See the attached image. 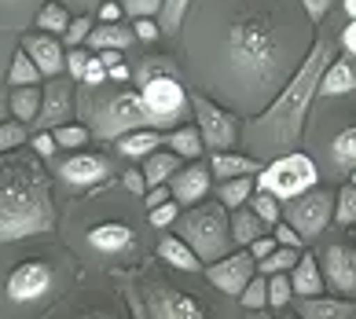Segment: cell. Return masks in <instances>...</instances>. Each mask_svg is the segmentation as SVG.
Returning <instances> with one entry per match:
<instances>
[{"mask_svg": "<svg viewBox=\"0 0 356 319\" xmlns=\"http://www.w3.org/2000/svg\"><path fill=\"white\" fill-rule=\"evenodd\" d=\"M301 8V4H298ZM272 0V4H243L224 33V59L232 81L246 111H257L275 88L305 59L309 44V15Z\"/></svg>", "mask_w": 356, "mask_h": 319, "instance_id": "1", "label": "cell"}, {"mask_svg": "<svg viewBox=\"0 0 356 319\" xmlns=\"http://www.w3.org/2000/svg\"><path fill=\"white\" fill-rule=\"evenodd\" d=\"M334 51L338 48L331 44V37L312 41L305 59L298 63V70L286 77V85L280 92H275L268 111H261L254 122L243 129V140L250 143V154H257L261 162H268V158H280L286 151L301 147L309 106L316 99V92H320V77H323L327 66H331Z\"/></svg>", "mask_w": 356, "mask_h": 319, "instance_id": "2", "label": "cell"}, {"mask_svg": "<svg viewBox=\"0 0 356 319\" xmlns=\"http://www.w3.org/2000/svg\"><path fill=\"white\" fill-rule=\"evenodd\" d=\"M51 228H56V202L41 154H0V243L44 235Z\"/></svg>", "mask_w": 356, "mask_h": 319, "instance_id": "3", "label": "cell"}, {"mask_svg": "<svg viewBox=\"0 0 356 319\" xmlns=\"http://www.w3.org/2000/svg\"><path fill=\"white\" fill-rule=\"evenodd\" d=\"M133 81L140 85V96L154 117V129H173L180 125L184 111H191V92L177 81V66L165 56L143 59Z\"/></svg>", "mask_w": 356, "mask_h": 319, "instance_id": "4", "label": "cell"}, {"mask_svg": "<svg viewBox=\"0 0 356 319\" xmlns=\"http://www.w3.org/2000/svg\"><path fill=\"white\" fill-rule=\"evenodd\" d=\"M177 235H184L191 243V250L202 257V264L224 257L232 243V209H224L217 198L213 202H195V206H184V213L177 217Z\"/></svg>", "mask_w": 356, "mask_h": 319, "instance_id": "5", "label": "cell"}, {"mask_svg": "<svg viewBox=\"0 0 356 319\" xmlns=\"http://www.w3.org/2000/svg\"><path fill=\"white\" fill-rule=\"evenodd\" d=\"M88 122H92L96 140H122L125 132H133V129L154 125V117H151V111H147V103H143L140 88L133 92L129 85H122L118 92H111V96L92 99Z\"/></svg>", "mask_w": 356, "mask_h": 319, "instance_id": "6", "label": "cell"}, {"mask_svg": "<svg viewBox=\"0 0 356 319\" xmlns=\"http://www.w3.org/2000/svg\"><path fill=\"white\" fill-rule=\"evenodd\" d=\"M316 183H320V165L301 151H286L280 158H268L257 172V188L272 191L280 202H290V198H298L301 191L316 188Z\"/></svg>", "mask_w": 356, "mask_h": 319, "instance_id": "7", "label": "cell"}, {"mask_svg": "<svg viewBox=\"0 0 356 319\" xmlns=\"http://www.w3.org/2000/svg\"><path fill=\"white\" fill-rule=\"evenodd\" d=\"M283 220L294 224L305 243L320 238L327 228H331V220H334V191L320 188V183L309 188V191H301L298 198L283 202Z\"/></svg>", "mask_w": 356, "mask_h": 319, "instance_id": "8", "label": "cell"}, {"mask_svg": "<svg viewBox=\"0 0 356 319\" xmlns=\"http://www.w3.org/2000/svg\"><path fill=\"white\" fill-rule=\"evenodd\" d=\"M191 111H195V125H199L206 151H232L235 143L243 140V125L232 111L217 106L206 96H191Z\"/></svg>", "mask_w": 356, "mask_h": 319, "instance_id": "9", "label": "cell"}, {"mask_svg": "<svg viewBox=\"0 0 356 319\" xmlns=\"http://www.w3.org/2000/svg\"><path fill=\"white\" fill-rule=\"evenodd\" d=\"M254 275H257V257L250 254L246 246H239V254H232V250H228L224 257L206 264V279L220 290V294H228V297H239L243 286Z\"/></svg>", "mask_w": 356, "mask_h": 319, "instance_id": "10", "label": "cell"}, {"mask_svg": "<svg viewBox=\"0 0 356 319\" xmlns=\"http://www.w3.org/2000/svg\"><path fill=\"white\" fill-rule=\"evenodd\" d=\"M320 268L334 294L356 297V243H341V238L327 243L320 250Z\"/></svg>", "mask_w": 356, "mask_h": 319, "instance_id": "11", "label": "cell"}, {"mask_svg": "<svg viewBox=\"0 0 356 319\" xmlns=\"http://www.w3.org/2000/svg\"><path fill=\"white\" fill-rule=\"evenodd\" d=\"M51 283H56V275H51L48 261H22L8 275V297L15 304H33L48 294Z\"/></svg>", "mask_w": 356, "mask_h": 319, "instance_id": "12", "label": "cell"}, {"mask_svg": "<svg viewBox=\"0 0 356 319\" xmlns=\"http://www.w3.org/2000/svg\"><path fill=\"white\" fill-rule=\"evenodd\" d=\"M143 309H147V316L154 319H202V304L180 294V290L173 286H162V279H154V286H147V294H143Z\"/></svg>", "mask_w": 356, "mask_h": 319, "instance_id": "13", "label": "cell"}, {"mask_svg": "<svg viewBox=\"0 0 356 319\" xmlns=\"http://www.w3.org/2000/svg\"><path fill=\"white\" fill-rule=\"evenodd\" d=\"M74 77H51L44 85V99H41V114H37V129H56L63 122H70L74 114Z\"/></svg>", "mask_w": 356, "mask_h": 319, "instance_id": "14", "label": "cell"}, {"mask_svg": "<svg viewBox=\"0 0 356 319\" xmlns=\"http://www.w3.org/2000/svg\"><path fill=\"white\" fill-rule=\"evenodd\" d=\"M209 188H213V169L202 165L199 158H195L191 165H180L173 177H169V191H173V198L180 206L202 202V198L209 195Z\"/></svg>", "mask_w": 356, "mask_h": 319, "instance_id": "15", "label": "cell"}, {"mask_svg": "<svg viewBox=\"0 0 356 319\" xmlns=\"http://www.w3.org/2000/svg\"><path fill=\"white\" fill-rule=\"evenodd\" d=\"M59 177L74 183V188H96L111 177V162L103 154H88V151H77L70 154L67 162L59 165Z\"/></svg>", "mask_w": 356, "mask_h": 319, "instance_id": "16", "label": "cell"}, {"mask_svg": "<svg viewBox=\"0 0 356 319\" xmlns=\"http://www.w3.org/2000/svg\"><path fill=\"white\" fill-rule=\"evenodd\" d=\"M22 48L30 51V59L41 66L44 77H59L63 70H67V51H63V44L56 41V33H44V30L26 33L22 37Z\"/></svg>", "mask_w": 356, "mask_h": 319, "instance_id": "17", "label": "cell"}, {"mask_svg": "<svg viewBox=\"0 0 356 319\" xmlns=\"http://www.w3.org/2000/svg\"><path fill=\"white\" fill-rule=\"evenodd\" d=\"M298 312L305 319H356V297L334 294V297H298Z\"/></svg>", "mask_w": 356, "mask_h": 319, "instance_id": "18", "label": "cell"}, {"mask_svg": "<svg viewBox=\"0 0 356 319\" xmlns=\"http://www.w3.org/2000/svg\"><path fill=\"white\" fill-rule=\"evenodd\" d=\"M323 154H327V165H331V172H349L356 169V122L341 125L331 140L323 143Z\"/></svg>", "mask_w": 356, "mask_h": 319, "instance_id": "19", "label": "cell"}, {"mask_svg": "<svg viewBox=\"0 0 356 319\" xmlns=\"http://www.w3.org/2000/svg\"><path fill=\"white\" fill-rule=\"evenodd\" d=\"M320 92L327 99H334V96H349V92H356V56H334L331 66L323 70L320 77Z\"/></svg>", "mask_w": 356, "mask_h": 319, "instance_id": "20", "label": "cell"}, {"mask_svg": "<svg viewBox=\"0 0 356 319\" xmlns=\"http://www.w3.org/2000/svg\"><path fill=\"white\" fill-rule=\"evenodd\" d=\"M88 246L99 250V254H129L136 246V235L129 224H118V220H107V224H96L88 231Z\"/></svg>", "mask_w": 356, "mask_h": 319, "instance_id": "21", "label": "cell"}, {"mask_svg": "<svg viewBox=\"0 0 356 319\" xmlns=\"http://www.w3.org/2000/svg\"><path fill=\"white\" fill-rule=\"evenodd\" d=\"M290 283H294V297H316L327 290V279L316 254H301L298 264L290 268Z\"/></svg>", "mask_w": 356, "mask_h": 319, "instance_id": "22", "label": "cell"}, {"mask_svg": "<svg viewBox=\"0 0 356 319\" xmlns=\"http://www.w3.org/2000/svg\"><path fill=\"white\" fill-rule=\"evenodd\" d=\"M261 165H265V162H261L257 154H235V151H213V158H209L213 180H228V177H257Z\"/></svg>", "mask_w": 356, "mask_h": 319, "instance_id": "23", "label": "cell"}, {"mask_svg": "<svg viewBox=\"0 0 356 319\" xmlns=\"http://www.w3.org/2000/svg\"><path fill=\"white\" fill-rule=\"evenodd\" d=\"M158 257H162L169 268H180V272H199L202 268V257L195 254L184 235H165L162 243H158Z\"/></svg>", "mask_w": 356, "mask_h": 319, "instance_id": "24", "label": "cell"}, {"mask_svg": "<svg viewBox=\"0 0 356 319\" xmlns=\"http://www.w3.org/2000/svg\"><path fill=\"white\" fill-rule=\"evenodd\" d=\"M165 143V136H162V129H154V125H147V129H133V132H125L122 140H118V151H122L129 162H143L151 151H158Z\"/></svg>", "mask_w": 356, "mask_h": 319, "instance_id": "25", "label": "cell"}, {"mask_svg": "<svg viewBox=\"0 0 356 319\" xmlns=\"http://www.w3.org/2000/svg\"><path fill=\"white\" fill-rule=\"evenodd\" d=\"M165 147L177 151L184 162H195V158H202L206 140H202L199 125H173V129L165 132Z\"/></svg>", "mask_w": 356, "mask_h": 319, "instance_id": "26", "label": "cell"}, {"mask_svg": "<svg viewBox=\"0 0 356 319\" xmlns=\"http://www.w3.org/2000/svg\"><path fill=\"white\" fill-rule=\"evenodd\" d=\"M88 48H129V44H136V30L133 26H122V22H99V26H92V33H88Z\"/></svg>", "mask_w": 356, "mask_h": 319, "instance_id": "27", "label": "cell"}, {"mask_svg": "<svg viewBox=\"0 0 356 319\" xmlns=\"http://www.w3.org/2000/svg\"><path fill=\"white\" fill-rule=\"evenodd\" d=\"M180 162H184V158L177 154V151H162V147H158V151H151L147 158H143V180H147V188H154V183H169V177H173V172L180 169Z\"/></svg>", "mask_w": 356, "mask_h": 319, "instance_id": "28", "label": "cell"}, {"mask_svg": "<svg viewBox=\"0 0 356 319\" xmlns=\"http://www.w3.org/2000/svg\"><path fill=\"white\" fill-rule=\"evenodd\" d=\"M11 99V117H19V122H37V114H41V99H44V88L41 85H19L8 92Z\"/></svg>", "mask_w": 356, "mask_h": 319, "instance_id": "29", "label": "cell"}, {"mask_svg": "<svg viewBox=\"0 0 356 319\" xmlns=\"http://www.w3.org/2000/svg\"><path fill=\"white\" fill-rule=\"evenodd\" d=\"M265 231H272V228H268V224L261 220L250 206L232 209V243H235V246H250L257 235H265Z\"/></svg>", "mask_w": 356, "mask_h": 319, "instance_id": "30", "label": "cell"}, {"mask_svg": "<svg viewBox=\"0 0 356 319\" xmlns=\"http://www.w3.org/2000/svg\"><path fill=\"white\" fill-rule=\"evenodd\" d=\"M254 191H257V177H228V180H217V202H220L224 209L246 206Z\"/></svg>", "mask_w": 356, "mask_h": 319, "instance_id": "31", "label": "cell"}, {"mask_svg": "<svg viewBox=\"0 0 356 319\" xmlns=\"http://www.w3.org/2000/svg\"><path fill=\"white\" fill-rule=\"evenodd\" d=\"M41 66H37L33 59H30V51L26 48H19L15 51V59H11V66H8V88H19V85H41Z\"/></svg>", "mask_w": 356, "mask_h": 319, "instance_id": "32", "label": "cell"}, {"mask_svg": "<svg viewBox=\"0 0 356 319\" xmlns=\"http://www.w3.org/2000/svg\"><path fill=\"white\" fill-rule=\"evenodd\" d=\"M70 19L74 15L59 4V0H48V4L37 11V30H44V33H67Z\"/></svg>", "mask_w": 356, "mask_h": 319, "instance_id": "33", "label": "cell"}, {"mask_svg": "<svg viewBox=\"0 0 356 319\" xmlns=\"http://www.w3.org/2000/svg\"><path fill=\"white\" fill-rule=\"evenodd\" d=\"M246 206L254 209L257 217L268 224V228H275V224L283 220V202H280V198H275L272 191H261V188H257L254 195H250V202H246Z\"/></svg>", "mask_w": 356, "mask_h": 319, "instance_id": "34", "label": "cell"}, {"mask_svg": "<svg viewBox=\"0 0 356 319\" xmlns=\"http://www.w3.org/2000/svg\"><path fill=\"white\" fill-rule=\"evenodd\" d=\"M298 257H301V250H294V246H275L268 257H261V261H257V272H261V275L290 272V268L298 264Z\"/></svg>", "mask_w": 356, "mask_h": 319, "instance_id": "35", "label": "cell"}, {"mask_svg": "<svg viewBox=\"0 0 356 319\" xmlns=\"http://www.w3.org/2000/svg\"><path fill=\"white\" fill-rule=\"evenodd\" d=\"M51 132H56L59 151H81L85 143L92 140V129L88 125H77V122H63V125H56Z\"/></svg>", "mask_w": 356, "mask_h": 319, "instance_id": "36", "label": "cell"}, {"mask_svg": "<svg viewBox=\"0 0 356 319\" xmlns=\"http://www.w3.org/2000/svg\"><path fill=\"white\" fill-rule=\"evenodd\" d=\"M334 224H356V183H341L334 191Z\"/></svg>", "mask_w": 356, "mask_h": 319, "instance_id": "37", "label": "cell"}, {"mask_svg": "<svg viewBox=\"0 0 356 319\" xmlns=\"http://www.w3.org/2000/svg\"><path fill=\"white\" fill-rule=\"evenodd\" d=\"M26 140H30V129H26V122H19V117H8V122H0V154L19 151Z\"/></svg>", "mask_w": 356, "mask_h": 319, "instance_id": "38", "label": "cell"}, {"mask_svg": "<svg viewBox=\"0 0 356 319\" xmlns=\"http://www.w3.org/2000/svg\"><path fill=\"white\" fill-rule=\"evenodd\" d=\"M191 0H162V11H158V22H162V33H177L184 26Z\"/></svg>", "mask_w": 356, "mask_h": 319, "instance_id": "39", "label": "cell"}, {"mask_svg": "<svg viewBox=\"0 0 356 319\" xmlns=\"http://www.w3.org/2000/svg\"><path fill=\"white\" fill-rule=\"evenodd\" d=\"M290 301H294V283H290V272L268 275V304H272V309H286Z\"/></svg>", "mask_w": 356, "mask_h": 319, "instance_id": "40", "label": "cell"}, {"mask_svg": "<svg viewBox=\"0 0 356 319\" xmlns=\"http://www.w3.org/2000/svg\"><path fill=\"white\" fill-rule=\"evenodd\" d=\"M239 301L246 304V309H265V304H268V275H261V272H257V275L243 286Z\"/></svg>", "mask_w": 356, "mask_h": 319, "instance_id": "41", "label": "cell"}, {"mask_svg": "<svg viewBox=\"0 0 356 319\" xmlns=\"http://www.w3.org/2000/svg\"><path fill=\"white\" fill-rule=\"evenodd\" d=\"M180 202L177 198H169V202H162V206H154V209H147V217H151V224L154 228H173L177 224V217H180Z\"/></svg>", "mask_w": 356, "mask_h": 319, "instance_id": "42", "label": "cell"}, {"mask_svg": "<svg viewBox=\"0 0 356 319\" xmlns=\"http://www.w3.org/2000/svg\"><path fill=\"white\" fill-rule=\"evenodd\" d=\"M88 33H92V19L88 15H77V19H70V26H67V48H77V44H85L88 41Z\"/></svg>", "mask_w": 356, "mask_h": 319, "instance_id": "43", "label": "cell"}, {"mask_svg": "<svg viewBox=\"0 0 356 319\" xmlns=\"http://www.w3.org/2000/svg\"><path fill=\"white\" fill-rule=\"evenodd\" d=\"M125 15L133 19H154L158 11H162V0H122Z\"/></svg>", "mask_w": 356, "mask_h": 319, "instance_id": "44", "label": "cell"}, {"mask_svg": "<svg viewBox=\"0 0 356 319\" xmlns=\"http://www.w3.org/2000/svg\"><path fill=\"white\" fill-rule=\"evenodd\" d=\"M272 235H275V243H280V246H294V250L305 246V238H301V231H298L290 220H280V224L272 228Z\"/></svg>", "mask_w": 356, "mask_h": 319, "instance_id": "45", "label": "cell"}, {"mask_svg": "<svg viewBox=\"0 0 356 319\" xmlns=\"http://www.w3.org/2000/svg\"><path fill=\"white\" fill-rule=\"evenodd\" d=\"M85 85H92V88H99V85H107L111 77H107V66H103V59L96 56V51H92L88 56V66H85V77H81Z\"/></svg>", "mask_w": 356, "mask_h": 319, "instance_id": "46", "label": "cell"}, {"mask_svg": "<svg viewBox=\"0 0 356 319\" xmlns=\"http://www.w3.org/2000/svg\"><path fill=\"white\" fill-rule=\"evenodd\" d=\"M30 143H33V151L41 154V158H51V154L59 151L56 132H51V129H37V136H30Z\"/></svg>", "mask_w": 356, "mask_h": 319, "instance_id": "47", "label": "cell"}, {"mask_svg": "<svg viewBox=\"0 0 356 319\" xmlns=\"http://www.w3.org/2000/svg\"><path fill=\"white\" fill-rule=\"evenodd\" d=\"M85 66H88V51H85L81 44L70 48V51H67V70H70L74 81H81V77H85Z\"/></svg>", "mask_w": 356, "mask_h": 319, "instance_id": "48", "label": "cell"}, {"mask_svg": "<svg viewBox=\"0 0 356 319\" xmlns=\"http://www.w3.org/2000/svg\"><path fill=\"white\" fill-rule=\"evenodd\" d=\"M133 30H136V41H158V37H162V22H154V19H136Z\"/></svg>", "mask_w": 356, "mask_h": 319, "instance_id": "49", "label": "cell"}, {"mask_svg": "<svg viewBox=\"0 0 356 319\" xmlns=\"http://www.w3.org/2000/svg\"><path fill=\"white\" fill-rule=\"evenodd\" d=\"M298 4H301V11L309 15V22H320V19L327 15V11H331L334 0H298Z\"/></svg>", "mask_w": 356, "mask_h": 319, "instance_id": "50", "label": "cell"}, {"mask_svg": "<svg viewBox=\"0 0 356 319\" xmlns=\"http://www.w3.org/2000/svg\"><path fill=\"white\" fill-rule=\"evenodd\" d=\"M275 246H280V243H275V235H272V231H265V235H257V238H254V243H250L246 250H250V254H254V257L261 261V257H268Z\"/></svg>", "mask_w": 356, "mask_h": 319, "instance_id": "51", "label": "cell"}, {"mask_svg": "<svg viewBox=\"0 0 356 319\" xmlns=\"http://www.w3.org/2000/svg\"><path fill=\"white\" fill-rule=\"evenodd\" d=\"M173 198V191H169V183H154V188H147V195H143V206L154 209V206H162Z\"/></svg>", "mask_w": 356, "mask_h": 319, "instance_id": "52", "label": "cell"}, {"mask_svg": "<svg viewBox=\"0 0 356 319\" xmlns=\"http://www.w3.org/2000/svg\"><path fill=\"white\" fill-rule=\"evenodd\" d=\"M125 188L133 195H147V180H143V169H125Z\"/></svg>", "mask_w": 356, "mask_h": 319, "instance_id": "53", "label": "cell"}, {"mask_svg": "<svg viewBox=\"0 0 356 319\" xmlns=\"http://www.w3.org/2000/svg\"><path fill=\"white\" fill-rule=\"evenodd\" d=\"M107 77H111L114 85H129V81H133V70H129V63H118V66H111V70H107Z\"/></svg>", "mask_w": 356, "mask_h": 319, "instance_id": "54", "label": "cell"}, {"mask_svg": "<svg viewBox=\"0 0 356 319\" xmlns=\"http://www.w3.org/2000/svg\"><path fill=\"white\" fill-rule=\"evenodd\" d=\"M341 51H349V56H356V19L341 30Z\"/></svg>", "mask_w": 356, "mask_h": 319, "instance_id": "55", "label": "cell"}, {"mask_svg": "<svg viewBox=\"0 0 356 319\" xmlns=\"http://www.w3.org/2000/svg\"><path fill=\"white\" fill-rule=\"evenodd\" d=\"M122 11H125V8L118 4V0H107V4L99 8V19H103V22H118V19H122Z\"/></svg>", "mask_w": 356, "mask_h": 319, "instance_id": "56", "label": "cell"}, {"mask_svg": "<svg viewBox=\"0 0 356 319\" xmlns=\"http://www.w3.org/2000/svg\"><path fill=\"white\" fill-rule=\"evenodd\" d=\"M96 56L103 59V66H107V70H111V66H118V63H125V59H122V48H99Z\"/></svg>", "mask_w": 356, "mask_h": 319, "instance_id": "57", "label": "cell"}, {"mask_svg": "<svg viewBox=\"0 0 356 319\" xmlns=\"http://www.w3.org/2000/svg\"><path fill=\"white\" fill-rule=\"evenodd\" d=\"M11 117V99H8V88H0V122Z\"/></svg>", "mask_w": 356, "mask_h": 319, "instance_id": "58", "label": "cell"}, {"mask_svg": "<svg viewBox=\"0 0 356 319\" xmlns=\"http://www.w3.org/2000/svg\"><path fill=\"white\" fill-rule=\"evenodd\" d=\"M346 11H349V19H356V0H346Z\"/></svg>", "mask_w": 356, "mask_h": 319, "instance_id": "59", "label": "cell"}, {"mask_svg": "<svg viewBox=\"0 0 356 319\" xmlns=\"http://www.w3.org/2000/svg\"><path fill=\"white\" fill-rule=\"evenodd\" d=\"M349 183H356V169H353V172H349Z\"/></svg>", "mask_w": 356, "mask_h": 319, "instance_id": "60", "label": "cell"}, {"mask_svg": "<svg viewBox=\"0 0 356 319\" xmlns=\"http://www.w3.org/2000/svg\"><path fill=\"white\" fill-rule=\"evenodd\" d=\"M353 243H356V224H353Z\"/></svg>", "mask_w": 356, "mask_h": 319, "instance_id": "61", "label": "cell"}]
</instances>
